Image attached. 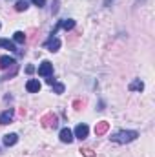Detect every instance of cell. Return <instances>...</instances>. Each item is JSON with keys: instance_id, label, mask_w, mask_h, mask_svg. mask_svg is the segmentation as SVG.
Listing matches in <instances>:
<instances>
[{"instance_id": "cell-1", "label": "cell", "mask_w": 155, "mask_h": 157, "mask_svg": "<svg viewBox=\"0 0 155 157\" xmlns=\"http://www.w3.org/2000/svg\"><path fill=\"white\" fill-rule=\"evenodd\" d=\"M137 137H139V133H137V132H133V130H128V132H119V133H115L112 139H113L115 143L126 144V143H131V141H135Z\"/></svg>"}, {"instance_id": "cell-2", "label": "cell", "mask_w": 155, "mask_h": 157, "mask_svg": "<svg viewBox=\"0 0 155 157\" xmlns=\"http://www.w3.org/2000/svg\"><path fill=\"white\" fill-rule=\"evenodd\" d=\"M40 122H42L44 128H57V124H59V117H57L55 113H46L44 117L40 119Z\"/></svg>"}, {"instance_id": "cell-3", "label": "cell", "mask_w": 155, "mask_h": 157, "mask_svg": "<svg viewBox=\"0 0 155 157\" xmlns=\"http://www.w3.org/2000/svg\"><path fill=\"white\" fill-rule=\"evenodd\" d=\"M51 73H53V64L49 60H44L39 66V75H42V77H51Z\"/></svg>"}, {"instance_id": "cell-4", "label": "cell", "mask_w": 155, "mask_h": 157, "mask_svg": "<svg viewBox=\"0 0 155 157\" xmlns=\"http://www.w3.org/2000/svg\"><path fill=\"white\" fill-rule=\"evenodd\" d=\"M108 130H110V122L100 121V122H97V126H95V135H97V137H100V135H104Z\"/></svg>"}, {"instance_id": "cell-5", "label": "cell", "mask_w": 155, "mask_h": 157, "mask_svg": "<svg viewBox=\"0 0 155 157\" xmlns=\"http://www.w3.org/2000/svg\"><path fill=\"white\" fill-rule=\"evenodd\" d=\"M17 62H15V59L13 57H9V55H4V57H0V68L2 70H7V68H13Z\"/></svg>"}, {"instance_id": "cell-6", "label": "cell", "mask_w": 155, "mask_h": 157, "mask_svg": "<svg viewBox=\"0 0 155 157\" xmlns=\"http://www.w3.org/2000/svg\"><path fill=\"white\" fill-rule=\"evenodd\" d=\"M88 133H89V128H88L86 124H78L77 128H75V137L80 139V141H82V139H86V137H88Z\"/></svg>"}, {"instance_id": "cell-7", "label": "cell", "mask_w": 155, "mask_h": 157, "mask_svg": "<svg viewBox=\"0 0 155 157\" xmlns=\"http://www.w3.org/2000/svg\"><path fill=\"white\" fill-rule=\"evenodd\" d=\"M40 82L39 80H35V78H31V80H28V84H26V90L29 91V93H39L40 91Z\"/></svg>"}, {"instance_id": "cell-8", "label": "cell", "mask_w": 155, "mask_h": 157, "mask_svg": "<svg viewBox=\"0 0 155 157\" xmlns=\"http://www.w3.org/2000/svg\"><path fill=\"white\" fill-rule=\"evenodd\" d=\"M60 141H62V143H68V144L73 141V133H71L70 128H62V130H60Z\"/></svg>"}, {"instance_id": "cell-9", "label": "cell", "mask_w": 155, "mask_h": 157, "mask_svg": "<svg viewBox=\"0 0 155 157\" xmlns=\"http://www.w3.org/2000/svg\"><path fill=\"white\" fill-rule=\"evenodd\" d=\"M46 48H47L49 51H57V49L60 48V40L57 39V37H49V40L46 42Z\"/></svg>"}, {"instance_id": "cell-10", "label": "cell", "mask_w": 155, "mask_h": 157, "mask_svg": "<svg viewBox=\"0 0 155 157\" xmlns=\"http://www.w3.org/2000/svg\"><path fill=\"white\" fill-rule=\"evenodd\" d=\"M13 113H15V112H13L11 108H9V110H6V112L0 115V124H9V122L13 121Z\"/></svg>"}, {"instance_id": "cell-11", "label": "cell", "mask_w": 155, "mask_h": 157, "mask_svg": "<svg viewBox=\"0 0 155 157\" xmlns=\"http://www.w3.org/2000/svg\"><path fill=\"white\" fill-rule=\"evenodd\" d=\"M17 141H18V135H17V133H7V135L4 137V144H6V146H13Z\"/></svg>"}, {"instance_id": "cell-12", "label": "cell", "mask_w": 155, "mask_h": 157, "mask_svg": "<svg viewBox=\"0 0 155 157\" xmlns=\"http://www.w3.org/2000/svg\"><path fill=\"white\" fill-rule=\"evenodd\" d=\"M0 48H6V49H9V51H15V49H17V48H15V42L6 40V39H0Z\"/></svg>"}, {"instance_id": "cell-13", "label": "cell", "mask_w": 155, "mask_h": 157, "mask_svg": "<svg viewBox=\"0 0 155 157\" xmlns=\"http://www.w3.org/2000/svg\"><path fill=\"white\" fill-rule=\"evenodd\" d=\"M13 40H15L17 44H24V42H26V33H22V31H17V33L13 35Z\"/></svg>"}, {"instance_id": "cell-14", "label": "cell", "mask_w": 155, "mask_h": 157, "mask_svg": "<svg viewBox=\"0 0 155 157\" xmlns=\"http://www.w3.org/2000/svg\"><path fill=\"white\" fill-rule=\"evenodd\" d=\"M130 90H135V91H142V90H144V84H142L141 80H133V82L130 84Z\"/></svg>"}, {"instance_id": "cell-15", "label": "cell", "mask_w": 155, "mask_h": 157, "mask_svg": "<svg viewBox=\"0 0 155 157\" xmlns=\"http://www.w3.org/2000/svg\"><path fill=\"white\" fill-rule=\"evenodd\" d=\"M28 6H29V4H28V0H18V2L15 4V9H17V11H26V9H28Z\"/></svg>"}, {"instance_id": "cell-16", "label": "cell", "mask_w": 155, "mask_h": 157, "mask_svg": "<svg viewBox=\"0 0 155 157\" xmlns=\"http://www.w3.org/2000/svg\"><path fill=\"white\" fill-rule=\"evenodd\" d=\"M80 152H82V155H84V157H93V155H95V152H93V150H89V148H82Z\"/></svg>"}, {"instance_id": "cell-17", "label": "cell", "mask_w": 155, "mask_h": 157, "mask_svg": "<svg viewBox=\"0 0 155 157\" xmlns=\"http://www.w3.org/2000/svg\"><path fill=\"white\" fill-rule=\"evenodd\" d=\"M53 90H55V93H64V84H55Z\"/></svg>"}, {"instance_id": "cell-18", "label": "cell", "mask_w": 155, "mask_h": 157, "mask_svg": "<svg viewBox=\"0 0 155 157\" xmlns=\"http://www.w3.org/2000/svg\"><path fill=\"white\" fill-rule=\"evenodd\" d=\"M82 106H84L82 101H75V102H73V108H75V110H82Z\"/></svg>"}, {"instance_id": "cell-19", "label": "cell", "mask_w": 155, "mask_h": 157, "mask_svg": "<svg viewBox=\"0 0 155 157\" xmlns=\"http://www.w3.org/2000/svg\"><path fill=\"white\" fill-rule=\"evenodd\" d=\"M31 2H33L35 6H39V7H42V6L46 4V0H31Z\"/></svg>"}, {"instance_id": "cell-20", "label": "cell", "mask_w": 155, "mask_h": 157, "mask_svg": "<svg viewBox=\"0 0 155 157\" xmlns=\"http://www.w3.org/2000/svg\"><path fill=\"white\" fill-rule=\"evenodd\" d=\"M26 71H28V73H33V71H35V68H33V66H28V68H26Z\"/></svg>"}]
</instances>
